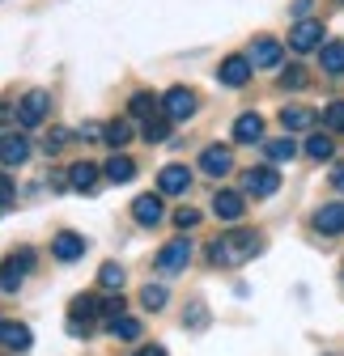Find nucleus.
Returning <instances> with one entry per match:
<instances>
[{
	"label": "nucleus",
	"mask_w": 344,
	"mask_h": 356,
	"mask_svg": "<svg viewBox=\"0 0 344 356\" xmlns=\"http://www.w3.org/2000/svg\"><path fill=\"white\" fill-rule=\"evenodd\" d=\"M64 140H68V131H64V127H56L52 136H47V145H42V149H47V153H60V149H64Z\"/></svg>",
	"instance_id": "34"
},
{
	"label": "nucleus",
	"mask_w": 344,
	"mask_h": 356,
	"mask_svg": "<svg viewBox=\"0 0 344 356\" xmlns=\"http://www.w3.org/2000/svg\"><path fill=\"white\" fill-rule=\"evenodd\" d=\"M68 183H72L77 191H94V183H98V165H94V161H72V165H68Z\"/></svg>",
	"instance_id": "22"
},
{
	"label": "nucleus",
	"mask_w": 344,
	"mask_h": 356,
	"mask_svg": "<svg viewBox=\"0 0 344 356\" xmlns=\"http://www.w3.org/2000/svg\"><path fill=\"white\" fill-rule=\"evenodd\" d=\"M141 136H145L149 145H162V140L170 136V119H166V115H157V119H149V123H145V131H141Z\"/></svg>",
	"instance_id": "26"
},
{
	"label": "nucleus",
	"mask_w": 344,
	"mask_h": 356,
	"mask_svg": "<svg viewBox=\"0 0 344 356\" xmlns=\"http://www.w3.org/2000/svg\"><path fill=\"white\" fill-rule=\"evenodd\" d=\"M5 119H9V106H5V102H0V123H5Z\"/></svg>",
	"instance_id": "41"
},
{
	"label": "nucleus",
	"mask_w": 344,
	"mask_h": 356,
	"mask_svg": "<svg viewBox=\"0 0 344 356\" xmlns=\"http://www.w3.org/2000/svg\"><path fill=\"white\" fill-rule=\"evenodd\" d=\"M242 212H247L242 191H217L212 195V216L217 220H242Z\"/></svg>",
	"instance_id": "11"
},
{
	"label": "nucleus",
	"mask_w": 344,
	"mask_h": 356,
	"mask_svg": "<svg viewBox=\"0 0 344 356\" xmlns=\"http://www.w3.org/2000/svg\"><path fill=\"white\" fill-rule=\"evenodd\" d=\"M102 140H107V145H111V149L119 153V149H123L127 140H132V123H127V119H111V123L102 127Z\"/></svg>",
	"instance_id": "23"
},
{
	"label": "nucleus",
	"mask_w": 344,
	"mask_h": 356,
	"mask_svg": "<svg viewBox=\"0 0 344 356\" xmlns=\"http://www.w3.org/2000/svg\"><path fill=\"white\" fill-rule=\"evenodd\" d=\"M136 356H166V348H157V343H145V348H136Z\"/></svg>",
	"instance_id": "40"
},
{
	"label": "nucleus",
	"mask_w": 344,
	"mask_h": 356,
	"mask_svg": "<svg viewBox=\"0 0 344 356\" xmlns=\"http://www.w3.org/2000/svg\"><path fill=\"white\" fill-rule=\"evenodd\" d=\"M132 216H136V225H157V220L166 216L162 195H136L132 200Z\"/></svg>",
	"instance_id": "17"
},
{
	"label": "nucleus",
	"mask_w": 344,
	"mask_h": 356,
	"mask_svg": "<svg viewBox=\"0 0 344 356\" xmlns=\"http://www.w3.org/2000/svg\"><path fill=\"white\" fill-rule=\"evenodd\" d=\"M47 111H52V94H47V89H30V94L13 106V115H17L22 127H38L42 119H47Z\"/></svg>",
	"instance_id": "4"
},
{
	"label": "nucleus",
	"mask_w": 344,
	"mask_h": 356,
	"mask_svg": "<svg viewBox=\"0 0 344 356\" xmlns=\"http://www.w3.org/2000/svg\"><path fill=\"white\" fill-rule=\"evenodd\" d=\"M306 85V72L302 68H285L281 72V89H302Z\"/></svg>",
	"instance_id": "32"
},
{
	"label": "nucleus",
	"mask_w": 344,
	"mask_h": 356,
	"mask_svg": "<svg viewBox=\"0 0 344 356\" xmlns=\"http://www.w3.org/2000/svg\"><path fill=\"white\" fill-rule=\"evenodd\" d=\"M260 250H264V242H260V234H255V229H234V234H221L217 242H212L208 259L221 263V267H242L247 259H255Z\"/></svg>",
	"instance_id": "1"
},
{
	"label": "nucleus",
	"mask_w": 344,
	"mask_h": 356,
	"mask_svg": "<svg viewBox=\"0 0 344 356\" xmlns=\"http://www.w3.org/2000/svg\"><path fill=\"white\" fill-rule=\"evenodd\" d=\"M107 327H111L115 339H141V323H136V318H127V314L115 318V323H107Z\"/></svg>",
	"instance_id": "28"
},
{
	"label": "nucleus",
	"mask_w": 344,
	"mask_h": 356,
	"mask_svg": "<svg viewBox=\"0 0 344 356\" xmlns=\"http://www.w3.org/2000/svg\"><path fill=\"white\" fill-rule=\"evenodd\" d=\"M289 47L293 51H315V47H323V22H297L293 30H289Z\"/></svg>",
	"instance_id": "8"
},
{
	"label": "nucleus",
	"mask_w": 344,
	"mask_h": 356,
	"mask_svg": "<svg viewBox=\"0 0 344 356\" xmlns=\"http://www.w3.org/2000/svg\"><path fill=\"white\" fill-rule=\"evenodd\" d=\"M306 153H311L315 161H327V157L336 153V145H331V136H311V140H306Z\"/></svg>",
	"instance_id": "30"
},
{
	"label": "nucleus",
	"mask_w": 344,
	"mask_h": 356,
	"mask_svg": "<svg viewBox=\"0 0 344 356\" xmlns=\"http://www.w3.org/2000/svg\"><path fill=\"white\" fill-rule=\"evenodd\" d=\"M98 284H102V289H111V293H119V289H123V267H119V263H102Z\"/></svg>",
	"instance_id": "27"
},
{
	"label": "nucleus",
	"mask_w": 344,
	"mask_h": 356,
	"mask_svg": "<svg viewBox=\"0 0 344 356\" xmlns=\"http://www.w3.org/2000/svg\"><path fill=\"white\" fill-rule=\"evenodd\" d=\"M162 115L170 123H179V119H191L196 115V94L187 85H175V89H166V98H162Z\"/></svg>",
	"instance_id": "5"
},
{
	"label": "nucleus",
	"mask_w": 344,
	"mask_h": 356,
	"mask_svg": "<svg viewBox=\"0 0 344 356\" xmlns=\"http://www.w3.org/2000/svg\"><path fill=\"white\" fill-rule=\"evenodd\" d=\"M187 263H191V238H170V242L157 250V272H162V276L187 272Z\"/></svg>",
	"instance_id": "2"
},
{
	"label": "nucleus",
	"mask_w": 344,
	"mask_h": 356,
	"mask_svg": "<svg viewBox=\"0 0 344 356\" xmlns=\"http://www.w3.org/2000/svg\"><path fill=\"white\" fill-rule=\"evenodd\" d=\"M9 200H13V178L0 170V204H9Z\"/></svg>",
	"instance_id": "37"
},
{
	"label": "nucleus",
	"mask_w": 344,
	"mask_h": 356,
	"mask_svg": "<svg viewBox=\"0 0 344 356\" xmlns=\"http://www.w3.org/2000/svg\"><path fill=\"white\" fill-rule=\"evenodd\" d=\"M200 170L212 174V178H226V174L234 170V153H230L226 145H208V149L200 153Z\"/></svg>",
	"instance_id": "9"
},
{
	"label": "nucleus",
	"mask_w": 344,
	"mask_h": 356,
	"mask_svg": "<svg viewBox=\"0 0 344 356\" xmlns=\"http://www.w3.org/2000/svg\"><path fill=\"white\" fill-rule=\"evenodd\" d=\"M242 191L255 195V200L276 195V191H281V170H272V165H255V170H247V174H242Z\"/></svg>",
	"instance_id": "3"
},
{
	"label": "nucleus",
	"mask_w": 344,
	"mask_h": 356,
	"mask_svg": "<svg viewBox=\"0 0 344 356\" xmlns=\"http://www.w3.org/2000/svg\"><path fill=\"white\" fill-rule=\"evenodd\" d=\"M166 297H170L166 284H145V289H141V305H145V309H162Z\"/></svg>",
	"instance_id": "29"
},
{
	"label": "nucleus",
	"mask_w": 344,
	"mask_h": 356,
	"mask_svg": "<svg viewBox=\"0 0 344 356\" xmlns=\"http://www.w3.org/2000/svg\"><path fill=\"white\" fill-rule=\"evenodd\" d=\"M323 123L331 127V131H344V102L336 98V102H327V111H323Z\"/></svg>",
	"instance_id": "31"
},
{
	"label": "nucleus",
	"mask_w": 344,
	"mask_h": 356,
	"mask_svg": "<svg viewBox=\"0 0 344 356\" xmlns=\"http://www.w3.org/2000/svg\"><path fill=\"white\" fill-rule=\"evenodd\" d=\"M26 157H30V140L17 136V131H5V136H0V161L13 170V165H22Z\"/></svg>",
	"instance_id": "13"
},
{
	"label": "nucleus",
	"mask_w": 344,
	"mask_h": 356,
	"mask_svg": "<svg viewBox=\"0 0 344 356\" xmlns=\"http://www.w3.org/2000/svg\"><path fill=\"white\" fill-rule=\"evenodd\" d=\"M77 140H102V127H98V123H85Z\"/></svg>",
	"instance_id": "38"
},
{
	"label": "nucleus",
	"mask_w": 344,
	"mask_h": 356,
	"mask_svg": "<svg viewBox=\"0 0 344 356\" xmlns=\"http://www.w3.org/2000/svg\"><path fill=\"white\" fill-rule=\"evenodd\" d=\"M52 254H56L60 263H72V259H81V254H85V238H81V234H72V229H64V234H56V238H52Z\"/></svg>",
	"instance_id": "16"
},
{
	"label": "nucleus",
	"mask_w": 344,
	"mask_h": 356,
	"mask_svg": "<svg viewBox=\"0 0 344 356\" xmlns=\"http://www.w3.org/2000/svg\"><path fill=\"white\" fill-rule=\"evenodd\" d=\"M157 187H162V195H183V191L191 187V174H187V165H162V174H157Z\"/></svg>",
	"instance_id": "12"
},
{
	"label": "nucleus",
	"mask_w": 344,
	"mask_h": 356,
	"mask_svg": "<svg viewBox=\"0 0 344 356\" xmlns=\"http://www.w3.org/2000/svg\"><path fill=\"white\" fill-rule=\"evenodd\" d=\"M315 229H319L323 238L344 234V204H323V208L315 212Z\"/></svg>",
	"instance_id": "15"
},
{
	"label": "nucleus",
	"mask_w": 344,
	"mask_h": 356,
	"mask_svg": "<svg viewBox=\"0 0 344 356\" xmlns=\"http://www.w3.org/2000/svg\"><path fill=\"white\" fill-rule=\"evenodd\" d=\"M251 72H255V68H251L247 56H226L221 68H217V81H221L226 89H242V85L251 81Z\"/></svg>",
	"instance_id": "7"
},
{
	"label": "nucleus",
	"mask_w": 344,
	"mask_h": 356,
	"mask_svg": "<svg viewBox=\"0 0 344 356\" xmlns=\"http://www.w3.org/2000/svg\"><path fill=\"white\" fill-rule=\"evenodd\" d=\"M30 327H22V323H0V343H5L9 352H26L30 348Z\"/></svg>",
	"instance_id": "21"
},
{
	"label": "nucleus",
	"mask_w": 344,
	"mask_h": 356,
	"mask_svg": "<svg viewBox=\"0 0 344 356\" xmlns=\"http://www.w3.org/2000/svg\"><path fill=\"white\" fill-rule=\"evenodd\" d=\"M127 111H132L136 119H157V111H162V98H153V94H145V89H141V94H132V102H127Z\"/></svg>",
	"instance_id": "24"
},
{
	"label": "nucleus",
	"mask_w": 344,
	"mask_h": 356,
	"mask_svg": "<svg viewBox=\"0 0 344 356\" xmlns=\"http://www.w3.org/2000/svg\"><path fill=\"white\" fill-rule=\"evenodd\" d=\"M319 64L327 76H344V38H331L319 47Z\"/></svg>",
	"instance_id": "18"
},
{
	"label": "nucleus",
	"mask_w": 344,
	"mask_h": 356,
	"mask_svg": "<svg viewBox=\"0 0 344 356\" xmlns=\"http://www.w3.org/2000/svg\"><path fill=\"white\" fill-rule=\"evenodd\" d=\"M264 153H268V161H293L297 145H293V136H276V140H264Z\"/></svg>",
	"instance_id": "25"
},
{
	"label": "nucleus",
	"mask_w": 344,
	"mask_h": 356,
	"mask_svg": "<svg viewBox=\"0 0 344 356\" xmlns=\"http://www.w3.org/2000/svg\"><path fill=\"white\" fill-rule=\"evenodd\" d=\"M102 170H107L111 183H132V178H136V161L127 157V153H111V161Z\"/></svg>",
	"instance_id": "20"
},
{
	"label": "nucleus",
	"mask_w": 344,
	"mask_h": 356,
	"mask_svg": "<svg viewBox=\"0 0 344 356\" xmlns=\"http://www.w3.org/2000/svg\"><path fill=\"white\" fill-rule=\"evenodd\" d=\"M281 123H285V131H311L319 123V115L311 106H285L281 111Z\"/></svg>",
	"instance_id": "19"
},
{
	"label": "nucleus",
	"mask_w": 344,
	"mask_h": 356,
	"mask_svg": "<svg viewBox=\"0 0 344 356\" xmlns=\"http://www.w3.org/2000/svg\"><path fill=\"white\" fill-rule=\"evenodd\" d=\"M234 140H238V145H255V140H264V115H255V111L238 115V119H234Z\"/></svg>",
	"instance_id": "14"
},
{
	"label": "nucleus",
	"mask_w": 344,
	"mask_h": 356,
	"mask_svg": "<svg viewBox=\"0 0 344 356\" xmlns=\"http://www.w3.org/2000/svg\"><path fill=\"white\" fill-rule=\"evenodd\" d=\"M30 263H34V254H30V250L9 254V259H5V267H0V289H5V293H17V289H22V280H26V272H30Z\"/></svg>",
	"instance_id": "6"
},
{
	"label": "nucleus",
	"mask_w": 344,
	"mask_h": 356,
	"mask_svg": "<svg viewBox=\"0 0 344 356\" xmlns=\"http://www.w3.org/2000/svg\"><path fill=\"white\" fill-rule=\"evenodd\" d=\"M311 9H315V0H293V17L297 22H311Z\"/></svg>",
	"instance_id": "35"
},
{
	"label": "nucleus",
	"mask_w": 344,
	"mask_h": 356,
	"mask_svg": "<svg viewBox=\"0 0 344 356\" xmlns=\"http://www.w3.org/2000/svg\"><path fill=\"white\" fill-rule=\"evenodd\" d=\"M327 178H331V187H336V191H344V161H340V165H331V174H327Z\"/></svg>",
	"instance_id": "39"
},
{
	"label": "nucleus",
	"mask_w": 344,
	"mask_h": 356,
	"mask_svg": "<svg viewBox=\"0 0 344 356\" xmlns=\"http://www.w3.org/2000/svg\"><path fill=\"white\" fill-rule=\"evenodd\" d=\"M251 68H281V60H285V47L276 38H255V47H251Z\"/></svg>",
	"instance_id": "10"
},
{
	"label": "nucleus",
	"mask_w": 344,
	"mask_h": 356,
	"mask_svg": "<svg viewBox=\"0 0 344 356\" xmlns=\"http://www.w3.org/2000/svg\"><path fill=\"white\" fill-rule=\"evenodd\" d=\"M175 225H179V229H196V225H200V212H196V208H179V212H175Z\"/></svg>",
	"instance_id": "33"
},
{
	"label": "nucleus",
	"mask_w": 344,
	"mask_h": 356,
	"mask_svg": "<svg viewBox=\"0 0 344 356\" xmlns=\"http://www.w3.org/2000/svg\"><path fill=\"white\" fill-rule=\"evenodd\" d=\"M204 323H208V309H204V305H196L191 314L183 318V327H204Z\"/></svg>",
	"instance_id": "36"
}]
</instances>
